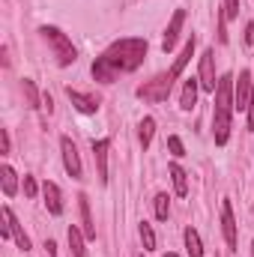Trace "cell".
Here are the masks:
<instances>
[{
	"label": "cell",
	"instance_id": "obj_1",
	"mask_svg": "<svg viewBox=\"0 0 254 257\" xmlns=\"http://www.w3.org/2000/svg\"><path fill=\"white\" fill-rule=\"evenodd\" d=\"M147 39H117L102 57H96L93 60V78L96 81H102V84H114L120 75H126V72H135L138 66L144 63V57H147Z\"/></svg>",
	"mask_w": 254,
	"mask_h": 257
},
{
	"label": "cell",
	"instance_id": "obj_32",
	"mask_svg": "<svg viewBox=\"0 0 254 257\" xmlns=\"http://www.w3.org/2000/svg\"><path fill=\"white\" fill-rule=\"evenodd\" d=\"M165 257H177V254H165Z\"/></svg>",
	"mask_w": 254,
	"mask_h": 257
},
{
	"label": "cell",
	"instance_id": "obj_7",
	"mask_svg": "<svg viewBox=\"0 0 254 257\" xmlns=\"http://www.w3.org/2000/svg\"><path fill=\"white\" fill-rule=\"evenodd\" d=\"M200 87L206 90V93H215V87H218V81H215V51L212 48H206L203 51V57H200Z\"/></svg>",
	"mask_w": 254,
	"mask_h": 257
},
{
	"label": "cell",
	"instance_id": "obj_21",
	"mask_svg": "<svg viewBox=\"0 0 254 257\" xmlns=\"http://www.w3.org/2000/svg\"><path fill=\"white\" fill-rule=\"evenodd\" d=\"M153 135H156V120H153V117H144L141 126H138V138H141V147H144V150L153 144Z\"/></svg>",
	"mask_w": 254,
	"mask_h": 257
},
{
	"label": "cell",
	"instance_id": "obj_14",
	"mask_svg": "<svg viewBox=\"0 0 254 257\" xmlns=\"http://www.w3.org/2000/svg\"><path fill=\"white\" fill-rule=\"evenodd\" d=\"M78 206H81V230L87 239H96V224H93V215H90V197L87 194H78Z\"/></svg>",
	"mask_w": 254,
	"mask_h": 257
},
{
	"label": "cell",
	"instance_id": "obj_22",
	"mask_svg": "<svg viewBox=\"0 0 254 257\" xmlns=\"http://www.w3.org/2000/svg\"><path fill=\"white\" fill-rule=\"evenodd\" d=\"M141 239H144V248L147 251H156V230H153V224H147V221H141Z\"/></svg>",
	"mask_w": 254,
	"mask_h": 257
},
{
	"label": "cell",
	"instance_id": "obj_29",
	"mask_svg": "<svg viewBox=\"0 0 254 257\" xmlns=\"http://www.w3.org/2000/svg\"><path fill=\"white\" fill-rule=\"evenodd\" d=\"M248 128H254V93H251V105H248Z\"/></svg>",
	"mask_w": 254,
	"mask_h": 257
},
{
	"label": "cell",
	"instance_id": "obj_26",
	"mask_svg": "<svg viewBox=\"0 0 254 257\" xmlns=\"http://www.w3.org/2000/svg\"><path fill=\"white\" fill-rule=\"evenodd\" d=\"M224 15L227 18H239V0H224Z\"/></svg>",
	"mask_w": 254,
	"mask_h": 257
},
{
	"label": "cell",
	"instance_id": "obj_19",
	"mask_svg": "<svg viewBox=\"0 0 254 257\" xmlns=\"http://www.w3.org/2000/svg\"><path fill=\"white\" fill-rule=\"evenodd\" d=\"M168 174H171V180H174V192L180 194V197H183V194H189V180H186V171H183L180 165H171V168H168Z\"/></svg>",
	"mask_w": 254,
	"mask_h": 257
},
{
	"label": "cell",
	"instance_id": "obj_2",
	"mask_svg": "<svg viewBox=\"0 0 254 257\" xmlns=\"http://www.w3.org/2000/svg\"><path fill=\"white\" fill-rule=\"evenodd\" d=\"M230 114H233V75H221L212 108V138L218 147H224L230 138Z\"/></svg>",
	"mask_w": 254,
	"mask_h": 257
},
{
	"label": "cell",
	"instance_id": "obj_34",
	"mask_svg": "<svg viewBox=\"0 0 254 257\" xmlns=\"http://www.w3.org/2000/svg\"><path fill=\"white\" fill-rule=\"evenodd\" d=\"M251 212H254V209H251Z\"/></svg>",
	"mask_w": 254,
	"mask_h": 257
},
{
	"label": "cell",
	"instance_id": "obj_15",
	"mask_svg": "<svg viewBox=\"0 0 254 257\" xmlns=\"http://www.w3.org/2000/svg\"><path fill=\"white\" fill-rule=\"evenodd\" d=\"M194 45H197V39H194V36H189V39H186V45H183V51H180V57L174 60V66H171V78H180V75H183L186 63H189L191 54H194Z\"/></svg>",
	"mask_w": 254,
	"mask_h": 257
},
{
	"label": "cell",
	"instance_id": "obj_16",
	"mask_svg": "<svg viewBox=\"0 0 254 257\" xmlns=\"http://www.w3.org/2000/svg\"><path fill=\"white\" fill-rule=\"evenodd\" d=\"M197 90H200V81L197 78H189L186 87H183V96H180V108L183 111H191L197 105Z\"/></svg>",
	"mask_w": 254,
	"mask_h": 257
},
{
	"label": "cell",
	"instance_id": "obj_23",
	"mask_svg": "<svg viewBox=\"0 0 254 257\" xmlns=\"http://www.w3.org/2000/svg\"><path fill=\"white\" fill-rule=\"evenodd\" d=\"M168 212H171V203H168V194H156V218L159 221H168Z\"/></svg>",
	"mask_w": 254,
	"mask_h": 257
},
{
	"label": "cell",
	"instance_id": "obj_3",
	"mask_svg": "<svg viewBox=\"0 0 254 257\" xmlns=\"http://www.w3.org/2000/svg\"><path fill=\"white\" fill-rule=\"evenodd\" d=\"M39 33H42V39L54 48V57H57V63H60V66H72L75 60H78V51H75L72 39L66 36L63 30H57V27L45 24V27H39Z\"/></svg>",
	"mask_w": 254,
	"mask_h": 257
},
{
	"label": "cell",
	"instance_id": "obj_25",
	"mask_svg": "<svg viewBox=\"0 0 254 257\" xmlns=\"http://www.w3.org/2000/svg\"><path fill=\"white\" fill-rule=\"evenodd\" d=\"M168 150H171L177 159H180V156H186V147H183V141H180L177 135H171V138H168Z\"/></svg>",
	"mask_w": 254,
	"mask_h": 257
},
{
	"label": "cell",
	"instance_id": "obj_20",
	"mask_svg": "<svg viewBox=\"0 0 254 257\" xmlns=\"http://www.w3.org/2000/svg\"><path fill=\"white\" fill-rule=\"evenodd\" d=\"M69 248H72V254L75 257H87V248H84V230H78V227H69Z\"/></svg>",
	"mask_w": 254,
	"mask_h": 257
},
{
	"label": "cell",
	"instance_id": "obj_4",
	"mask_svg": "<svg viewBox=\"0 0 254 257\" xmlns=\"http://www.w3.org/2000/svg\"><path fill=\"white\" fill-rule=\"evenodd\" d=\"M171 87H174L171 72L156 75L153 81H147V84H141V87H138V99H144V102H165V99L171 96Z\"/></svg>",
	"mask_w": 254,
	"mask_h": 257
},
{
	"label": "cell",
	"instance_id": "obj_31",
	"mask_svg": "<svg viewBox=\"0 0 254 257\" xmlns=\"http://www.w3.org/2000/svg\"><path fill=\"white\" fill-rule=\"evenodd\" d=\"M45 248H48V254H57V245H54V239H45Z\"/></svg>",
	"mask_w": 254,
	"mask_h": 257
},
{
	"label": "cell",
	"instance_id": "obj_28",
	"mask_svg": "<svg viewBox=\"0 0 254 257\" xmlns=\"http://www.w3.org/2000/svg\"><path fill=\"white\" fill-rule=\"evenodd\" d=\"M12 141H9V128H0V153H9Z\"/></svg>",
	"mask_w": 254,
	"mask_h": 257
},
{
	"label": "cell",
	"instance_id": "obj_33",
	"mask_svg": "<svg viewBox=\"0 0 254 257\" xmlns=\"http://www.w3.org/2000/svg\"><path fill=\"white\" fill-rule=\"evenodd\" d=\"M251 254H254V242H251Z\"/></svg>",
	"mask_w": 254,
	"mask_h": 257
},
{
	"label": "cell",
	"instance_id": "obj_10",
	"mask_svg": "<svg viewBox=\"0 0 254 257\" xmlns=\"http://www.w3.org/2000/svg\"><path fill=\"white\" fill-rule=\"evenodd\" d=\"M66 96H69V102L81 111V114H96L99 111V96H87V93H78V90H72V87H66Z\"/></svg>",
	"mask_w": 254,
	"mask_h": 257
},
{
	"label": "cell",
	"instance_id": "obj_8",
	"mask_svg": "<svg viewBox=\"0 0 254 257\" xmlns=\"http://www.w3.org/2000/svg\"><path fill=\"white\" fill-rule=\"evenodd\" d=\"M221 230H224L227 248L236 251V218H233V206H230V200H221Z\"/></svg>",
	"mask_w": 254,
	"mask_h": 257
},
{
	"label": "cell",
	"instance_id": "obj_12",
	"mask_svg": "<svg viewBox=\"0 0 254 257\" xmlns=\"http://www.w3.org/2000/svg\"><path fill=\"white\" fill-rule=\"evenodd\" d=\"M108 147H111L108 138L93 141V159H96V165H99V183H108Z\"/></svg>",
	"mask_w": 254,
	"mask_h": 257
},
{
	"label": "cell",
	"instance_id": "obj_17",
	"mask_svg": "<svg viewBox=\"0 0 254 257\" xmlns=\"http://www.w3.org/2000/svg\"><path fill=\"white\" fill-rule=\"evenodd\" d=\"M0 186H3V194L6 197H15V192H18V177H15V171L9 165L0 168Z\"/></svg>",
	"mask_w": 254,
	"mask_h": 257
},
{
	"label": "cell",
	"instance_id": "obj_27",
	"mask_svg": "<svg viewBox=\"0 0 254 257\" xmlns=\"http://www.w3.org/2000/svg\"><path fill=\"white\" fill-rule=\"evenodd\" d=\"M36 192H39L36 180H33V177H24V194H27V197H36Z\"/></svg>",
	"mask_w": 254,
	"mask_h": 257
},
{
	"label": "cell",
	"instance_id": "obj_11",
	"mask_svg": "<svg viewBox=\"0 0 254 257\" xmlns=\"http://www.w3.org/2000/svg\"><path fill=\"white\" fill-rule=\"evenodd\" d=\"M3 221L9 224V230H12V239H15V245H18L21 251H30V236L24 233V227L18 224V218H15V212H12L9 206H3Z\"/></svg>",
	"mask_w": 254,
	"mask_h": 257
},
{
	"label": "cell",
	"instance_id": "obj_6",
	"mask_svg": "<svg viewBox=\"0 0 254 257\" xmlns=\"http://www.w3.org/2000/svg\"><path fill=\"white\" fill-rule=\"evenodd\" d=\"M251 93H254L251 72H239V78L233 81V108L248 111V105H251Z\"/></svg>",
	"mask_w": 254,
	"mask_h": 257
},
{
	"label": "cell",
	"instance_id": "obj_30",
	"mask_svg": "<svg viewBox=\"0 0 254 257\" xmlns=\"http://www.w3.org/2000/svg\"><path fill=\"white\" fill-rule=\"evenodd\" d=\"M245 42H248V45L254 42V24H248V27H245Z\"/></svg>",
	"mask_w": 254,
	"mask_h": 257
},
{
	"label": "cell",
	"instance_id": "obj_9",
	"mask_svg": "<svg viewBox=\"0 0 254 257\" xmlns=\"http://www.w3.org/2000/svg\"><path fill=\"white\" fill-rule=\"evenodd\" d=\"M183 24H186V9H174V18H171V24H168V30H165V39H162V48H165V51H174Z\"/></svg>",
	"mask_w": 254,
	"mask_h": 257
},
{
	"label": "cell",
	"instance_id": "obj_24",
	"mask_svg": "<svg viewBox=\"0 0 254 257\" xmlns=\"http://www.w3.org/2000/svg\"><path fill=\"white\" fill-rule=\"evenodd\" d=\"M24 96H27L30 108H42V102H39V93H36V84H33L30 78H24Z\"/></svg>",
	"mask_w": 254,
	"mask_h": 257
},
{
	"label": "cell",
	"instance_id": "obj_13",
	"mask_svg": "<svg viewBox=\"0 0 254 257\" xmlns=\"http://www.w3.org/2000/svg\"><path fill=\"white\" fill-rule=\"evenodd\" d=\"M42 197H45V206H48L51 215L63 212V197H60V189L54 183H42Z\"/></svg>",
	"mask_w": 254,
	"mask_h": 257
},
{
	"label": "cell",
	"instance_id": "obj_18",
	"mask_svg": "<svg viewBox=\"0 0 254 257\" xmlns=\"http://www.w3.org/2000/svg\"><path fill=\"white\" fill-rule=\"evenodd\" d=\"M183 239H186V251H189V257H203V242H200V233H197L194 227H186Z\"/></svg>",
	"mask_w": 254,
	"mask_h": 257
},
{
	"label": "cell",
	"instance_id": "obj_5",
	"mask_svg": "<svg viewBox=\"0 0 254 257\" xmlns=\"http://www.w3.org/2000/svg\"><path fill=\"white\" fill-rule=\"evenodd\" d=\"M60 153H63L66 174H69L72 180H81V174H84V168H81V156H78V147H75V141H72L69 135L60 138Z\"/></svg>",
	"mask_w": 254,
	"mask_h": 257
}]
</instances>
